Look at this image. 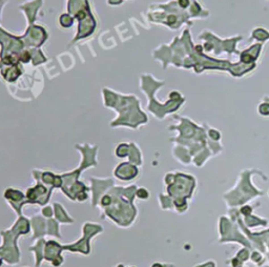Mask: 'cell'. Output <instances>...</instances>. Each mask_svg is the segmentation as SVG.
<instances>
[{
    "label": "cell",
    "instance_id": "obj_1",
    "mask_svg": "<svg viewBox=\"0 0 269 267\" xmlns=\"http://www.w3.org/2000/svg\"><path fill=\"white\" fill-rule=\"evenodd\" d=\"M260 113L262 115H269V104L264 103L260 106Z\"/></svg>",
    "mask_w": 269,
    "mask_h": 267
},
{
    "label": "cell",
    "instance_id": "obj_2",
    "mask_svg": "<svg viewBox=\"0 0 269 267\" xmlns=\"http://www.w3.org/2000/svg\"><path fill=\"white\" fill-rule=\"evenodd\" d=\"M250 212H251V209H250L249 206H244V207L242 208V214L243 215H249Z\"/></svg>",
    "mask_w": 269,
    "mask_h": 267
},
{
    "label": "cell",
    "instance_id": "obj_3",
    "mask_svg": "<svg viewBox=\"0 0 269 267\" xmlns=\"http://www.w3.org/2000/svg\"><path fill=\"white\" fill-rule=\"evenodd\" d=\"M179 3L181 7H185L188 5V0H179Z\"/></svg>",
    "mask_w": 269,
    "mask_h": 267
},
{
    "label": "cell",
    "instance_id": "obj_4",
    "mask_svg": "<svg viewBox=\"0 0 269 267\" xmlns=\"http://www.w3.org/2000/svg\"><path fill=\"white\" fill-rule=\"evenodd\" d=\"M242 58H243L242 60H243L244 62H250V61H251V57H250V56H248V55H244L243 57H242Z\"/></svg>",
    "mask_w": 269,
    "mask_h": 267
}]
</instances>
